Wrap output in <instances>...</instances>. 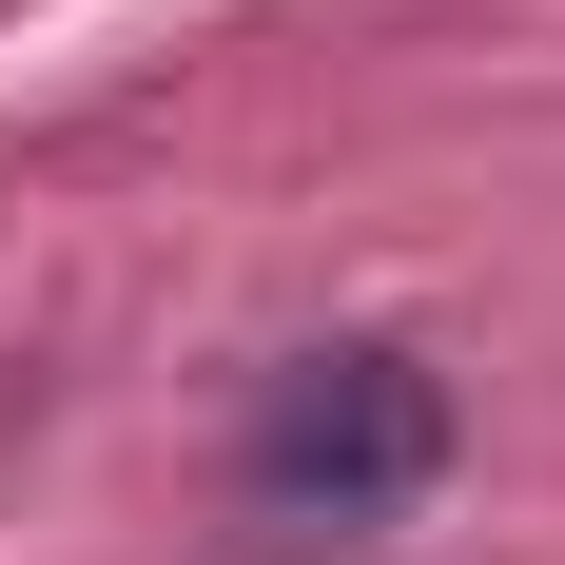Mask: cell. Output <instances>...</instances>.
<instances>
[{"label": "cell", "mask_w": 565, "mask_h": 565, "mask_svg": "<svg viewBox=\"0 0 565 565\" xmlns=\"http://www.w3.org/2000/svg\"><path fill=\"white\" fill-rule=\"evenodd\" d=\"M468 449V409L429 351L391 332H332V351H292L274 391H254V449H234V488H254V526H312V546H351V526H409L429 488H449Z\"/></svg>", "instance_id": "obj_1"}]
</instances>
